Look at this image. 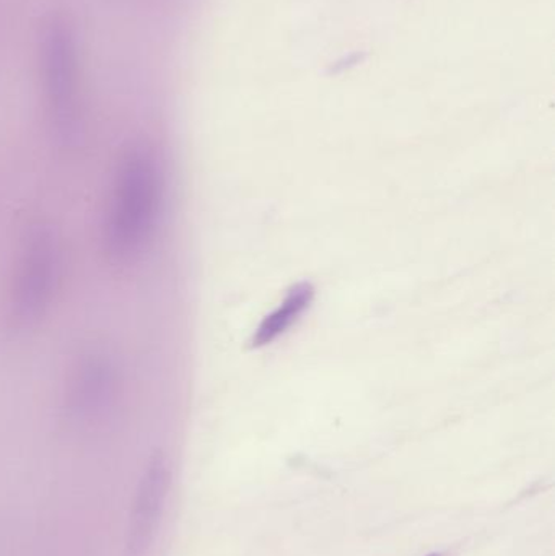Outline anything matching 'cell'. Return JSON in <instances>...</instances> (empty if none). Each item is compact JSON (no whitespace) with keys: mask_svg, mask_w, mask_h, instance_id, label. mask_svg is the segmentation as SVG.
<instances>
[{"mask_svg":"<svg viewBox=\"0 0 555 556\" xmlns=\"http://www.w3.org/2000/svg\"><path fill=\"white\" fill-rule=\"evenodd\" d=\"M163 202V173L152 147L136 143L121 156L103 222V251L113 266L142 256L155 233Z\"/></svg>","mask_w":555,"mask_h":556,"instance_id":"cell-1","label":"cell"},{"mask_svg":"<svg viewBox=\"0 0 555 556\" xmlns=\"http://www.w3.org/2000/svg\"><path fill=\"white\" fill-rule=\"evenodd\" d=\"M39 75L52 134L75 146L84 130L77 33L65 16H51L39 35Z\"/></svg>","mask_w":555,"mask_h":556,"instance_id":"cell-2","label":"cell"},{"mask_svg":"<svg viewBox=\"0 0 555 556\" xmlns=\"http://www.w3.org/2000/svg\"><path fill=\"white\" fill-rule=\"evenodd\" d=\"M62 253L54 231L35 227L23 243L10 288L9 319L15 329L35 327L51 307L61 280Z\"/></svg>","mask_w":555,"mask_h":556,"instance_id":"cell-3","label":"cell"},{"mask_svg":"<svg viewBox=\"0 0 555 556\" xmlns=\"http://www.w3.org/2000/svg\"><path fill=\"white\" fill-rule=\"evenodd\" d=\"M172 489L168 459L156 453L143 467L130 503L126 528V552L142 556L155 541Z\"/></svg>","mask_w":555,"mask_h":556,"instance_id":"cell-4","label":"cell"},{"mask_svg":"<svg viewBox=\"0 0 555 556\" xmlns=\"http://www.w3.org/2000/svg\"><path fill=\"white\" fill-rule=\"evenodd\" d=\"M312 298V285H297V287L290 291L286 301L261 324L260 330H257L256 337H254V345H266V343L277 339L280 333L286 332V330L299 319L300 314L306 309V306H310Z\"/></svg>","mask_w":555,"mask_h":556,"instance_id":"cell-5","label":"cell"},{"mask_svg":"<svg viewBox=\"0 0 555 556\" xmlns=\"http://www.w3.org/2000/svg\"><path fill=\"white\" fill-rule=\"evenodd\" d=\"M427 556H445L443 554H430V555H427Z\"/></svg>","mask_w":555,"mask_h":556,"instance_id":"cell-6","label":"cell"}]
</instances>
